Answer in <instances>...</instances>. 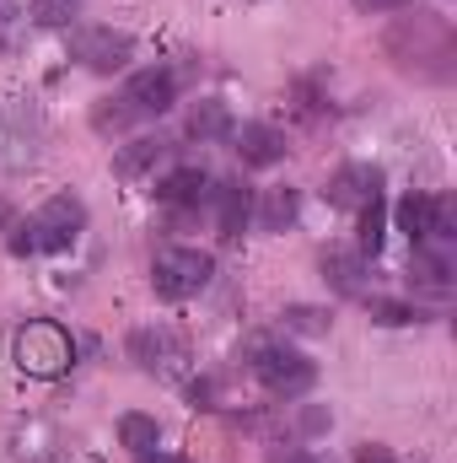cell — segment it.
I'll return each instance as SVG.
<instances>
[{
    "label": "cell",
    "instance_id": "1",
    "mask_svg": "<svg viewBox=\"0 0 457 463\" xmlns=\"http://www.w3.org/2000/svg\"><path fill=\"white\" fill-rule=\"evenodd\" d=\"M387 54L404 65V71H420V76H452V27L442 16H425L415 11L409 22H398L387 33Z\"/></svg>",
    "mask_w": 457,
    "mask_h": 463
},
{
    "label": "cell",
    "instance_id": "2",
    "mask_svg": "<svg viewBox=\"0 0 457 463\" xmlns=\"http://www.w3.org/2000/svg\"><path fill=\"white\" fill-rule=\"evenodd\" d=\"M11 232H16L11 237V253L16 259H27V253H65L87 232V205L76 194H54V200L38 205L33 222H22V227H11Z\"/></svg>",
    "mask_w": 457,
    "mask_h": 463
},
{
    "label": "cell",
    "instance_id": "3",
    "mask_svg": "<svg viewBox=\"0 0 457 463\" xmlns=\"http://www.w3.org/2000/svg\"><path fill=\"white\" fill-rule=\"evenodd\" d=\"M11 361L27 372V377H65L76 366V340L65 324L54 318H27L16 335H11Z\"/></svg>",
    "mask_w": 457,
    "mask_h": 463
},
{
    "label": "cell",
    "instance_id": "4",
    "mask_svg": "<svg viewBox=\"0 0 457 463\" xmlns=\"http://www.w3.org/2000/svg\"><path fill=\"white\" fill-rule=\"evenodd\" d=\"M210 275H216V259L200 253V248H162L156 264H151V286H156L162 302H189V297H200V291L210 286Z\"/></svg>",
    "mask_w": 457,
    "mask_h": 463
},
{
    "label": "cell",
    "instance_id": "5",
    "mask_svg": "<svg viewBox=\"0 0 457 463\" xmlns=\"http://www.w3.org/2000/svg\"><path fill=\"white\" fill-rule=\"evenodd\" d=\"M253 372H258V383H264L275 399H302V393L318 383V366L291 345H264L253 355Z\"/></svg>",
    "mask_w": 457,
    "mask_h": 463
},
{
    "label": "cell",
    "instance_id": "6",
    "mask_svg": "<svg viewBox=\"0 0 457 463\" xmlns=\"http://www.w3.org/2000/svg\"><path fill=\"white\" fill-rule=\"evenodd\" d=\"M70 60H81L98 76H114L135 60V38L124 27H76L70 33Z\"/></svg>",
    "mask_w": 457,
    "mask_h": 463
},
{
    "label": "cell",
    "instance_id": "7",
    "mask_svg": "<svg viewBox=\"0 0 457 463\" xmlns=\"http://www.w3.org/2000/svg\"><path fill=\"white\" fill-rule=\"evenodd\" d=\"M129 355H135V366H140V372H151V377L173 383V377L183 372V361H189V345H183L167 324H145V329H135V335H129Z\"/></svg>",
    "mask_w": 457,
    "mask_h": 463
},
{
    "label": "cell",
    "instance_id": "8",
    "mask_svg": "<svg viewBox=\"0 0 457 463\" xmlns=\"http://www.w3.org/2000/svg\"><path fill=\"white\" fill-rule=\"evenodd\" d=\"M173 98H178V81H173V71H162V65H151V71H135L129 81H124V109L135 118H162L173 109Z\"/></svg>",
    "mask_w": 457,
    "mask_h": 463
},
{
    "label": "cell",
    "instance_id": "9",
    "mask_svg": "<svg viewBox=\"0 0 457 463\" xmlns=\"http://www.w3.org/2000/svg\"><path fill=\"white\" fill-rule=\"evenodd\" d=\"M38 114L27 103H0V167H27L38 151Z\"/></svg>",
    "mask_w": 457,
    "mask_h": 463
},
{
    "label": "cell",
    "instance_id": "10",
    "mask_svg": "<svg viewBox=\"0 0 457 463\" xmlns=\"http://www.w3.org/2000/svg\"><path fill=\"white\" fill-rule=\"evenodd\" d=\"M329 205H344V211H360L366 200H377L382 194V173L377 167H366V162H350V167H340L334 178H329Z\"/></svg>",
    "mask_w": 457,
    "mask_h": 463
},
{
    "label": "cell",
    "instance_id": "11",
    "mask_svg": "<svg viewBox=\"0 0 457 463\" xmlns=\"http://www.w3.org/2000/svg\"><path fill=\"white\" fill-rule=\"evenodd\" d=\"M231 146L247 167H275L285 156V135L269 124H231Z\"/></svg>",
    "mask_w": 457,
    "mask_h": 463
},
{
    "label": "cell",
    "instance_id": "12",
    "mask_svg": "<svg viewBox=\"0 0 457 463\" xmlns=\"http://www.w3.org/2000/svg\"><path fill=\"white\" fill-rule=\"evenodd\" d=\"M296 211H302L296 189L275 184V189H264V194L253 200V227H258V232H285L291 222H296Z\"/></svg>",
    "mask_w": 457,
    "mask_h": 463
},
{
    "label": "cell",
    "instance_id": "13",
    "mask_svg": "<svg viewBox=\"0 0 457 463\" xmlns=\"http://www.w3.org/2000/svg\"><path fill=\"white\" fill-rule=\"evenodd\" d=\"M323 280L344 291V297H360L366 291V253H350V248H329L323 253Z\"/></svg>",
    "mask_w": 457,
    "mask_h": 463
},
{
    "label": "cell",
    "instance_id": "14",
    "mask_svg": "<svg viewBox=\"0 0 457 463\" xmlns=\"http://www.w3.org/2000/svg\"><path fill=\"white\" fill-rule=\"evenodd\" d=\"M409 280H415L420 291H447V286H452V259H447V248L420 242L415 259H409Z\"/></svg>",
    "mask_w": 457,
    "mask_h": 463
},
{
    "label": "cell",
    "instance_id": "15",
    "mask_svg": "<svg viewBox=\"0 0 457 463\" xmlns=\"http://www.w3.org/2000/svg\"><path fill=\"white\" fill-rule=\"evenodd\" d=\"M393 216H398V232L420 248V242H431V232H436V194H404Z\"/></svg>",
    "mask_w": 457,
    "mask_h": 463
},
{
    "label": "cell",
    "instance_id": "16",
    "mask_svg": "<svg viewBox=\"0 0 457 463\" xmlns=\"http://www.w3.org/2000/svg\"><path fill=\"white\" fill-rule=\"evenodd\" d=\"M216 222L221 237H242V227L253 222V194L242 184H216Z\"/></svg>",
    "mask_w": 457,
    "mask_h": 463
},
{
    "label": "cell",
    "instance_id": "17",
    "mask_svg": "<svg viewBox=\"0 0 457 463\" xmlns=\"http://www.w3.org/2000/svg\"><path fill=\"white\" fill-rule=\"evenodd\" d=\"M156 200H167V205H200L205 200V173L200 167H178V173H167L162 184H156Z\"/></svg>",
    "mask_w": 457,
    "mask_h": 463
},
{
    "label": "cell",
    "instance_id": "18",
    "mask_svg": "<svg viewBox=\"0 0 457 463\" xmlns=\"http://www.w3.org/2000/svg\"><path fill=\"white\" fill-rule=\"evenodd\" d=\"M118 442H124L135 458H145V453H156V448H162V426H156L151 415L129 410V415H118Z\"/></svg>",
    "mask_w": 457,
    "mask_h": 463
},
{
    "label": "cell",
    "instance_id": "19",
    "mask_svg": "<svg viewBox=\"0 0 457 463\" xmlns=\"http://www.w3.org/2000/svg\"><path fill=\"white\" fill-rule=\"evenodd\" d=\"M162 140H151V135H140V140H129V146H118V156H114V173L118 178H140V173H151L156 162H162Z\"/></svg>",
    "mask_w": 457,
    "mask_h": 463
},
{
    "label": "cell",
    "instance_id": "20",
    "mask_svg": "<svg viewBox=\"0 0 457 463\" xmlns=\"http://www.w3.org/2000/svg\"><path fill=\"white\" fill-rule=\"evenodd\" d=\"M189 135H194V140H221V135H231L227 103H216V98H200V103L189 109Z\"/></svg>",
    "mask_w": 457,
    "mask_h": 463
},
{
    "label": "cell",
    "instance_id": "21",
    "mask_svg": "<svg viewBox=\"0 0 457 463\" xmlns=\"http://www.w3.org/2000/svg\"><path fill=\"white\" fill-rule=\"evenodd\" d=\"M355 232H360V248L355 253H382V242H387V205H382V194L360 205V227Z\"/></svg>",
    "mask_w": 457,
    "mask_h": 463
},
{
    "label": "cell",
    "instance_id": "22",
    "mask_svg": "<svg viewBox=\"0 0 457 463\" xmlns=\"http://www.w3.org/2000/svg\"><path fill=\"white\" fill-rule=\"evenodd\" d=\"M27 11L38 27H70L81 16V0H27Z\"/></svg>",
    "mask_w": 457,
    "mask_h": 463
},
{
    "label": "cell",
    "instance_id": "23",
    "mask_svg": "<svg viewBox=\"0 0 457 463\" xmlns=\"http://www.w3.org/2000/svg\"><path fill=\"white\" fill-rule=\"evenodd\" d=\"M366 313H371V324H382V329L415 324V307H409V302H393V297H371V302H366Z\"/></svg>",
    "mask_w": 457,
    "mask_h": 463
},
{
    "label": "cell",
    "instance_id": "24",
    "mask_svg": "<svg viewBox=\"0 0 457 463\" xmlns=\"http://www.w3.org/2000/svg\"><path fill=\"white\" fill-rule=\"evenodd\" d=\"M280 324H285L291 335H329V313H323V307H285Z\"/></svg>",
    "mask_w": 457,
    "mask_h": 463
},
{
    "label": "cell",
    "instance_id": "25",
    "mask_svg": "<svg viewBox=\"0 0 457 463\" xmlns=\"http://www.w3.org/2000/svg\"><path fill=\"white\" fill-rule=\"evenodd\" d=\"M22 43V16H16V0H0V49H16Z\"/></svg>",
    "mask_w": 457,
    "mask_h": 463
},
{
    "label": "cell",
    "instance_id": "26",
    "mask_svg": "<svg viewBox=\"0 0 457 463\" xmlns=\"http://www.w3.org/2000/svg\"><path fill=\"white\" fill-rule=\"evenodd\" d=\"M269 463H318V458L302 453V448H269Z\"/></svg>",
    "mask_w": 457,
    "mask_h": 463
},
{
    "label": "cell",
    "instance_id": "27",
    "mask_svg": "<svg viewBox=\"0 0 457 463\" xmlns=\"http://www.w3.org/2000/svg\"><path fill=\"white\" fill-rule=\"evenodd\" d=\"M355 463H404V458H393L387 448H377V442H366V448L355 453Z\"/></svg>",
    "mask_w": 457,
    "mask_h": 463
},
{
    "label": "cell",
    "instance_id": "28",
    "mask_svg": "<svg viewBox=\"0 0 457 463\" xmlns=\"http://www.w3.org/2000/svg\"><path fill=\"white\" fill-rule=\"evenodd\" d=\"M360 11H404V5H415V0H355Z\"/></svg>",
    "mask_w": 457,
    "mask_h": 463
},
{
    "label": "cell",
    "instance_id": "29",
    "mask_svg": "<svg viewBox=\"0 0 457 463\" xmlns=\"http://www.w3.org/2000/svg\"><path fill=\"white\" fill-rule=\"evenodd\" d=\"M323 426H329V410H307L302 415V431H323Z\"/></svg>",
    "mask_w": 457,
    "mask_h": 463
},
{
    "label": "cell",
    "instance_id": "30",
    "mask_svg": "<svg viewBox=\"0 0 457 463\" xmlns=\"http://www.w3.org/2000/svg\"><path fill=\"white\" fill-rule=\"evenodd\" d=\"M140 463H178V458H173V453H145Z\"/></svg>",
    "mask_w": 457,
    "mask_h": 463
},
{
    "label": "cell",
    "instance_id": "31",
    "mask_svg": "<svg viewBox=\"0 0 457 463\" xmlns=\"http://www.w3.org/2000/svg\"><path fill=\"white\" fill-rule=\"evenodd\" d=\"M0 227H11V211H5V205H0Z\"/></svg>",
    "mask_w": 457,
    "mask_h": 463
}]
</instances>
